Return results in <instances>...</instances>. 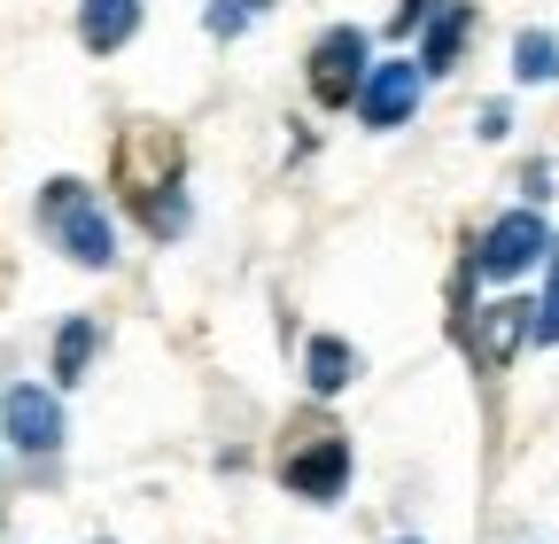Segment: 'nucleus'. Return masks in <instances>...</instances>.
I'll list each match as a JSON object with an SVG mask.
<instances>
[{
    "mask_svg": "<svg viewBox=\"0 0 559 544\" xmlns=\"http://www.w3.org/2000/svg\"><path fill=\"white\" fill-rule=\"evenodd\" d=\"M536 343H559V241H551V281H544V304H536Z\"/></svg>",
    "mask_w": 559,
    "mask_h": 544,
    "instance_id": "2eb2a0df",
    "label": "nucleus"
},
{
    "mask_svg": "<svg viewBox=\"0 0 559 544\" xmlns=\"http://www.w3.org/2000/svg\"><path fill=\"white\" fill-rule=\"evenodd\" d=\"M436 9H443V0H404V9L389 16V32H396V39H412V32H419V24H428Z\"/></svg>",
    "mask_w": 559,
    "mask_h": 544,
    "instance_id": "dca6fc26",
    "label": "nucleus"
},
{
    "mask_svg": "<svg viewBox=\"0 0 559 544\" xmlns=\"http://www.w3.org/2000/svg\"><path fill=\"white\" fill-rule=\"evenodd\" d=\"M513 79H521V86L559 79V39H551V32H521V39H513Z\"/></svg>",
    "mask_w": 559,
    "mask_h": 544,
    "instance_id": "f8f14e48",
    "label": "nucleus"
},
{
    "mask_svg": "<svg viewBox=\"0 0 559 544\" xmlns=\"http://www.w3.org/2000/svg\"><path fill=\"white\" fill-rule=\"evenodd\" d=\"M396 544H419V536H396Z\"/></svg>",
    "mask_w": 559,
    "mask_h": 544,
    "instance_id": "a211bd4d",
    "label": "nucleus"
},
{
    "mask_svg": "<svg viewBox=\"0 0 559 544\" xmlns=\"http://www.w3.org/2000/svg\"><path fill=\"white\" fill-rule=\"evenodd\" d=\"M179 172H187V149H179V132L156 125V117H132L117 132V149H109V187L132 202V218L148 226L156 241L187 234V194H179Z\"/></svg>",
    "mask_w": 559,
    "mask_h": 544,
    "instance_id": "f257e3e1",
    "label": "nucleus"
},
{
    "mask_svg": "<svg viewBox=\"0 0 559 544\" xmlns=\"http://www.w3.org/2000/svg\"><path fill=\"white\" fill-rule=\"evenodd\" d=\"M39 226H47V241H55L70 264H86V272H109V264H117L109 211H102V194H94L86 179H47V187H39Z\"/></svg>",
    "mask_w": 559,
    "mask_h": 544,
    "instance_id": "f03ea898",
    "label": "nucleus"
},
{
    "mask_svg": "<svg viewBox=\"0 0 559 544\" xmlns=\"http://www.w3.org/2000/svg\"><path fill=\"white\" fill-rule=\"evenodd\" d=\"M366 32L358 24H334V32H319V47H311V102L319 109H349V94H366Z\"/></svg>",
    "mask_w": 559,
    "mask_h": 544,
    "instance_id": "20e7f679",
    "label": "nucleus"
},
{
    "mask_svg": "<svg viewBox=\"0 0 559 544\" xmlns=\"http://www.w3.org/2000/svg\"><path fill=\"white\" fill-rule=\"evenodd\" d=\"M140 32V0H79V47L86 55H117Z\"/></svg>",
    "mask_w": 559,
    "mask_h": 544,
    "instance_id": "1a4fd4ad",
    "label": "nucleus"
},
{
    "mask_svg": "<svg viewBox=\"0 0 559 544\" xmlns=\"http://www.w3.org/2000/svg\"><path fill=\"white\" fill-rule=\"evenodd\" d=\"M264 9H272V0H210V9H202V32H210V39H241Z\"/></svg>",
    "mask_w": 559,
    "mask_h": 544,
    "instance_id": "4468645a",
    "label": "nucleus"
},
{
    "mask_svg": "<svg viewBox=\"0 0 559 544\" xmlns=\"http://www.w3.org/2000/svg\"><path fill=\"white\" fill-rule=\"evenodd\" d=\"M94 343H102V327H94V319H70V327L55 334V374H62V381H79L86 358H94Z\"/></svg>",
    "mask_w": 559,
    "mask_h": 544,
    "instance_id": "ddd939ff",
    "label": "nucleus"
},
{
    "mask_svg": "<svg viewBox=\"0 0 559 544\" xmlns=\"http://www.w3.org/2000/svg\"><path fill=\"white\" fill-rule=\"evenodd\" d=\"M466 32H474V0H443V9L428 16V47H419V71L443 79L451 62H459V47H466Z\"/></svg>",
    "mask_w": 559,
    "mask_h": 544,
    "instance_id": "9d476101",
    "label": "nucleus"
},
{
    "mask_svg": "<svg viewBox=\"0 0 559 544\" xmlns=\"http://www.w3.org/2000/svg\"><path fill=\"white\" fill-rule=\"evenodd\" d=\"M544 249H551L544 218H536V211H506L498 226L481 234V249H474V272H489V281H513V272H528Z\"/></svg>",
    "mask_w": 559,
    "mask_h": 544,
    "instance_id": "0eeeda50",
    "label": "nucleus"
},
{
    "mask_svg": "<svg viewBox=\"0 0 559 544\" xmlns=\"http://www.w3.org/2000/svg\"><path fill=\"white\" fill-rule=\"evenodd\" d=\"M506 125H513L506 102H489V109H481V141H506Z\"/></svg>",
    "mask_w": 559,
    "mask_h": 544,
    "instance_id": "f3484780",
    "label": "nucleus"
},
{
    "mask_svg": "<svg viewBox=\"0 0 559 544\" xmlns=\"http://www.w3.org/2000/svg\"><path fill=\"white\" fill-rule=\"evenodd\" d=\"M304 374H311V389H319V397H334V389H349V381H358V351H349L342 334H311Z\"/></svg>",
    "mask_w": 559,
    "mask_h": 544,
    "instance_id": "9b49d317",
    "label": "nucleus"
},
{
    "mask_svg": "<svg viewBox=\"0 0 559 544\" xmlns=\"http://www.w3.org/2000/svg\"><path fill=\"white\" fill-rule=\"evenodd\" d=\"M280 483H288L296 498H311V506L342 498V483H349V436L326 413H296L288 428H280Z\"/></svg>",
    "mask_w": 559,
    "mask_h": 544,
    "instance_id": "7ed1b4c3",
    "label": "nucleus"
},
{
    "mask_svg": "<svg viewBox=\"0 0 559 544\" xmlns=\"http://www.w3.org/2000/svg\"><path fill=\"white\" fill-rule=\"evenodd\" d=\"M521 343H536V304H521V296L481 304V311L466 319V358H474V374H506Z\"/></svg>",
    "mask_w": 559,
    "mask_h": 544,
    "instance_id": "39448f33",
    "label": "nucleus"
},
{
    "mask_svg": "<svg viewBox=\"0 0 559 544\" xmlns=\"http://www.w3.org/2000/svg\"><path fill=\"white\" fill-rule=\"evenodd\" d=\"M0 428H9V444L24 459H55L62 451V404L39 381H16L9 397H0Z\"/></svg>",
    "mask_w": 559,
    "mask_h": 544,
    "instance_id": "423d86ee",
    "label": "nucleus"
},
{
    "mask_svg": "<svg viewBox=\"0 0 559 544\" xmlns=\"http://www.w3.org/2000/svg\"><path fill=\"white\" fill-rule=\"evenodd\" d=\"M419 79H428V71H412V62H381V71L366 79V94H358V117L373 132H396L419 109Z\"/></svg>",
    "mask_w": 559,
    "mask_h": 544,
    "instance_id": "6e6552de",
    "label": "nucleus"
}]
</instances>
